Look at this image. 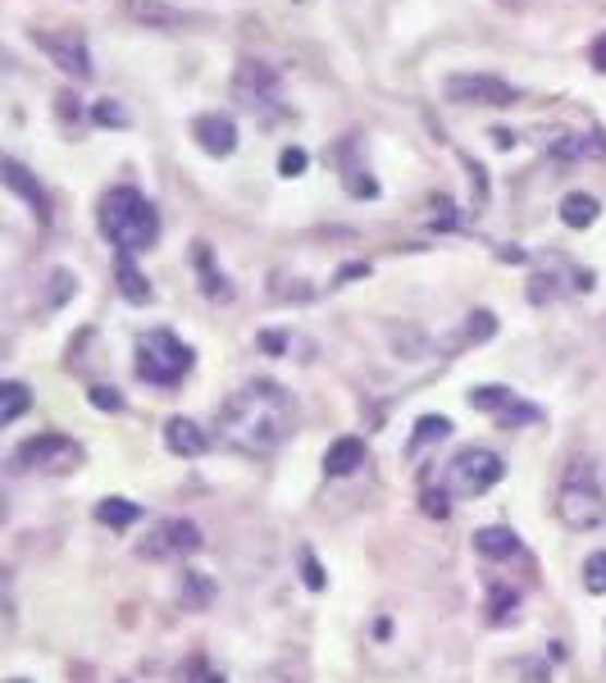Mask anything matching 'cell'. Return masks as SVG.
<instances>
[{
    "instance_id": "cell-2",
    "label": "cell",
    "mask_w": 606,
    "mask_h": 683,
    "mask_svg": "<svg viewBox=\"0 0 606 683\" xmlns=\"http://www.w3.org/2000/svg\"><path fill=\"white\" fill-rule=\"evenodd\" d=\"M100 233L110 237V246H119L123 256H133V251H150L160 237V215L156 206L137 192V187H114L100 196Z\"/></svg>"
},
{
    "instance_id": "cell-22",
    "label": "cell",
    "mask_w": 606,
    "mask_h": 683,
    "mask_svg": "<svg viewBox=\"0 0 606 683\" xmlns=\"http://www.w3.org/2000/svg\"><path fill=\"white\" fill-rule=\"evenodd\" d=\"M137 515H142V511H137L133 501H123V497H106V501L96 505V520H100V524H110V528H129Z\"/></svg>"
},
{
    "instance_id": "cell-17",
    "label": "cell",
    "mask_w": 606,
    "mask_h": 683,
    "mask_svg": "<svg viewBox=\"0 0 606 683\" xmlns=\"http://www.w3.org/2000/svg\"><path fill=\"white\" fill-rule=\"evenodd\" d=\"M123 10H129L137 23H146V28H179L183 14L160 5V0H123Z\"/></svg>"
},
{
    "instance_id": "cell-24",
    "label": "cell",
    "mask_w": 606,
    "mask_h": 683,
    "mask_svg": "<svg viewBox=\"0 0 606 683\" xmlns=\"http://www.w3.org/2000/svg\"><path fill=\"white\" fill-rule=\"evenodd\" d=\"M584 588H589L593 597L606 593V551H593L589 561H584Z\"/></svg>"
},
{
    "instance_id": "cell-4",
    "label": "cell",
    "mask_w": 606,
    "mask_h": 683,
    "mask_svg": "<svg viewBox=\"0 0 606 683\" xmlns=\"http://www.w3.org/2000/svg\"><path fill=\"white\" fill-rule=\"evenodd\" d=\"M192 369V346H183L169 328H156L137 342V378L150 388H179Z\"/></svg>"
},
{
    "instance_id": "cell-19",
    "label": "cell",
    "mask_w": 606,
    "mask_h": 683,
    "mask_svg": "<svg viewBox=\"0 0 606 683\" xmlns=\"http://www.w3.org/2000/svg\"><path fill=\"white\" fill-rule=\"evenodd\" d=\"M114 278H119V292L129 296L133 306H146V301H150V283H146V278H142L137 269H133V260H129V256H119V269H114Z\"/></svg>"
},
{
    "instance_id": "cell-9",
    "label": "cell",
    "mask_w": 606,
    "mask_h": 683,
    "mask_svg": "<svg viewBox=\"0 0 606 683\" xmlns=\"http://www.w3.org/2000/svg\"><path fill=\"white\" fill-rule=\"evenodd\" d=\"M192 551H201V528L192 520H160L142 542V556H150V561H169V556H192Z\"/></svg>"
},
{
    "instance_id": "cell-21",
    "label": "cell",
    "mask_w": 606,
    "mask_h": 683,
    "mask_svg": "<svg viewBox=\"0 0 606 683\" xmlns=\"http://www.w3.org/2000/svg\"><path fill=\"white\" fill-rule=\"evenodd\" d=\"M33 406V397H28V388H23V383H0V424H14L23 411H28Z\"/></svg>"
},
{
    "instance_id": "cell-18",
    "label": "cell",
    "mask_w": 606,
    "mask_h": 683,
    "mask_svg": "<svg viewBox=\"0 0 606 683\" xmlns=\"http://www.w3.org/2000/svg\"><path fill=\"white\" fill-rule=\"evenodd\" d=\"M593 219H597V196L570 192V196L561 200V223H566V228H589Z\"/></svg>"
},
{
    "instance_id": "cell-10",
    "label": "cell",
    "mask_w": 606,
    "mask_h": 683,
    "mask_svg": "<svg viewBox=\"0 0 606 683\" xmlns=\"http://www.w3.org/2000/svg\"><path fill=\"white\" fill-rule=\"evenodd\" d=\"M33 41H37V46L46 50V56L64 69V73H73V78H92V56H87L83 33H73V28H60V33H33Z\"/></svg>"
},
{
    "instance_id": "cell-20",
    "label": "cell",
    "mask_w": 606,
    "mask_h": 683,
    "mask_svg": "<svg viewBox=\"0 0 606 683\" xmlns=\"http://www.w3.org/2000/svg\"><path fill=\"white\" fill-rule=\"evenodd\" d=\"M516 606H520V593L516 588L493 584V593H488V624H511L516 620Z\"/></svg>"
},
{
    "instance_id": "cell-15",
    "label": "cell",
    "mask_w": 606,
    "mask_h": 683,
    "mask_svg": "<svg viewBox=\"0 0 606 683\" xmlns=\"http://www.w3.org/2000/svg\"><path fill=\"white\" fill-rule=\"evenodd\" d=\"M474 551L488 556V561H511V556L520 551V538L511 534V528H478V534H474Z\"/></svg>"
},
{
    "instance_id": "cell-31",
    "label": "cell",
    "mask_w": 606,
    "mask_h": 683,
    "mask_svg": "<svg viewBox=\"0 0 606 683\" xmlns=\"http://www.w3.org/2000/svg\"><path fill=\"white\" fill-rule=\"evenodd\" d=\"M589 60H593V69H602V73H606V37H597V41H593Z\"/></svg>"
},
{
    "instance_id": "cell-32",
    "label": "cell",
    "mask_w": 606,
    "mask_h": 683,
    "mask_svg": "<svg viewBox=\"0 0 606 683\" xmlns=\"http://www.w3.org/2000/svg\"><path fill=\"white\" fill-rule=\"evenodd\" d=\"M306 584H311V588H324V574H319V565L311 561V556H306Z\"/></svg>"
},
{
    "instance_id": "cell-12",
    "label": "cell",
    "mask_w": 606,
    "mask_h": 683,
    "mask_svg": "<svg viewBox=\"0 0 606 683\" xmlns=\"http://www.w3.org/2000/svg\"><path fill=\"white\" fill-rule=\"evenodd\" d=\"M192 137H196V146L206 150V156L223 160V156H233V150H238V123L229 114H201L192 123Z\"/></svg>"
},
{
    "instance_id": "cell-6",
    "label": "cell",
    "mask_w": 606,
    "mask_h": 683,
    "mask_svg": "<svg viewBox=\"0 0 606 683\" xmlns=\"http://www.w3.org/2000/svg\"><path fill=\"white\" fill-rule=\"evenodd\" d=\"M83 465V447L64 434H37L14 451V474H73Z\"/></svg>"
},
{
    "instance_id": "cell-7",
    "label": "cell",
    "mask_w": 606,
    "mask_h": 683,
    "mask_svg": "<svg viewBox=\"0 0 606 683\" xmlns=\"http://www.w3.org/2000/svg\"><path fill=\"white\" fill-rule=\"evenodd\" d=\"M447 100H457V106H516V87H507L493 73H457V78H447Z\"/></svg>"
},
{
    "instance_id": "cell-3",
    "label": "cell",
    "mask_w": 606,
    "mask_h": 683,
    "mask_svg": "<svg viewBox=\"0 0 606 683\" xmlns=\"http://www.w3.org/2000/svg\"><path fill=\"white\" fill-rule=\"evenodd\" d=\"M557 520L570 528V534H597L606 528V497L593 484L589 461H574L557 488Z\"/></svg>"
},
{
    "instance_id": "cell-26",
    "label": "cell",
    "mask_w": 606,
    "mask_h": 683,
    "mask_svg": "<svg viewBox=\"0 0 606 683\" xmlns=\"http://www.w3.org/2000/svg\"><path fill=\"white\" fill-rule=\"evenodd\" d=\"M279 173H283V179H296V173H306V150L288 146L283 156H279Z\"/></svg>"
},
{
    "instance_id": "cell-30",
    "label": "cell",
    "mask_w": 606,
    "mask_h": 683,
    "mask_svg": "<svg viewBox=\"0 0 606 683\" xmlns=\"http://www.w3.org/2000/svg\"><path fill=\"white\" fill-rule=\"evenodd\" d=\"M96 123H123V110L106 100V106H96Z\"/></svg>"
},
{
    "instance_id": "cell-16",
    "label": "cell",
    "mask_w": 606,
    "mask_h": 683,
    "mask_svg": "<svg viewBox=\"0 0 606 683\" xmlns=\"http://www.w3.org/2000/svg\"><path fill=\"white\" fill-rule=\"evenodd\" d=\"M5 183H10V187L23 196V200H28V206H33L41 219H50V210H46V192L37 187V179H33V173L23 169L19 160H5Z\"/></svg>"
},
{
    "instance_id": "cell-5",
    "label": "cell",
    "mask_w": 606,
    "mask_h": 683,
    "mask_svg": "<svg viewBox=\"0 0 606 683\" xmlns=\"http://www.w3.org/2000/svg\"><path fill=\"white\" fill-rule=\"evenodd\" d=\"M501 474H507V461L493 451V447H465L447 461V474H443V488L451 497H484L488 488L501 484Z\"/></svg>"
},
{
    "instance_id": "cell-1",
    "label": "cell",
    "mask_w": 606,
    "mask_h": 683,
    "mask_svg": "<svg viewBox=\"0 0 606 683\" xmlns=\"http://www.w3.org/2000/svg\"><path fill=\"white\" fill-rule=\"evenodd\" d=\"M292 424H296L292 397L279 383H269V378L238 388L215 415L219 438L242 455H274L292 438Z\"/></svg>"
},
{
    "instance_id": "cell-33",
    "label": "cell",
    "mask_w": 606,
    "mask_h": 683,
    "mask_svg": "<svg viewBox=\"0 0 606 683\" xmlns=\"http://www.w3.org/2000/svg\"><path fill=\"white\" fill-rule=\"evenodd\" d=\"M201 683H223V679H219V674H206V679H201Z\"/></svg>"
},
{
    "instance_id": "cell-14",
    "label": "cell",
    "mask_w": 606,
    "mask_h": 683,
    "mask_svg": "<svg viewBox=\"0 0 606 683\" xmlns=\"http://www.w3.org/2000/svg\"><path fill=\"white\" fill-rule=\"evenodd\" d=\"M165 447L173 451V455H183V461H196V455H206V434L192 424V419H169L165 424Z\"/></svg>"
},
{
    "instance_id": "cell-29",
    "label": "cell",
    "mask_w": 606,
    "mask_h": 683,
    "mask_svg": "<svg viewBox=\"0 0 606 683\" xmlns=\"http://www.w3.org/2000/svg\"><path fill=\"white\" fill-rule=\"evenodd\" d=\"M447 488H438V492H424V511L428 515H438V520H447V511H451V505H447Z\"/></svg>"
},
{
    "instance_id": "cell-25",
    "label": "cell",
    "mask_w": 606,
    "mask_h": 683,
    "mask_svg": "<svg viewBox=\"0 0 606 683\" xmlns=\"http://www.w3.org/2000/svg\"><path fill=\"white\" fill-rule=\"evenodd\" d=\"M196 265H201V273H206V292H210V296H229V288H223V278H219V273H210V251H206V242H196Z\"/></svg>"
},
{
    "instance_id": "cell-27",
    "label": "cell",
    "mask_w": 606,
    "mask_h": 683,
    "mask_svg": "<svg viewBox=\"0 0 606 683\" xmlns=\"http://www.w3.org/2000/svg\"><path fill=\"white\" fill-rule=\"evenodd\" d=\"M493 315L488 310H478V315H470V324H465V342H484L488 333H493Z\"/></svg>"
},
{
    "instance_id": "cell-8",
    "label": "cell",
    "mask_w": 606,
    "mask_h": 683,
    "mask_svg": "<svg viewBox=\"0 0 606 683\" xmlns=\"http://www.w3.org/2000/svg\"><path fill=\"white\" fill-rule=\"evenodd\" d=\"M233 96L242 100L246 110H274V106H279V96H283L279 73H274L269 64H260V60H242L238 78H233Z\"/></svg>"
},
{
    "instance_id": "cell-28",
    "label": "cell",
    "mask_w": 606,
    "mask_h": 683,
    "mask_svg": "<svg viewBox=\"0 0 606 683\" xmlns=\"http://www.w3.org/2000/svg\"><path fill=\"white\" fill-rule=\"evenodd\" d=\"M92 406L96 411H123V397L114 388H92Z\"/></svg>"
},
{
    "instance_id": "cell-23",
    "label": "cell",
    "mask_w": 606,
    "mask_h": 683,
    "mask_svg": "<svg viewBox=\"0 0 606 683\" xmlns=\"http://www.w3.org/2000/svg\"><path fill=\"white\" fill-rule=\"evenodd\" d=\"M451 434V424L443 419V415H424L420 424H415V438H411V451H424L428 442H443Z\"/></svg>"
},
{
    "instance_id": "cell-13",
    "label": "cell",
    "mask_w": 606,
    "mask_h": 683,
    "mask_svg": "<svg viewBox=\"0 0 606 683\" xmlns=\"http://www.w3.org/2000/svg\"><path fill=\"white\" fill-rule=\"evenodd\" d=\"M365 465V442L361 438H338L334 447L324 451V474L328 478H347Z\"/></svg>"
},
{
    "instance_id": "cell-34",
    "label": "cell",
    "mask_w": 606,
    "mask_h": 683,
    "mask_svg": "<svg viewBox=\"0 0 606 683\" xmlns=\"http://www.w3.org/2000/svg\"><path fill=\"white\" fill-rule=\"evenodd\" d=\"M10 683H23V679H10Z\"/></svg>"
},
{
    "instance_id": "cell-11",
    "label": "cell",
    "mask_w": 606,
    "mask_h": 683,
    "mask_svg": "<svg viewBox=\"0 0 606 683\" xmlns=\"http://www.w3.org/2000/svg\"><path fill=\"white\" fill-rule=\"evenodd\" d=\"M470 406L474 411H484V415H493V419H501V424H534L538 419V411L534 406H524V401L511 392V388H474L470 392Z\"/></svg>"
}]
</instances>
